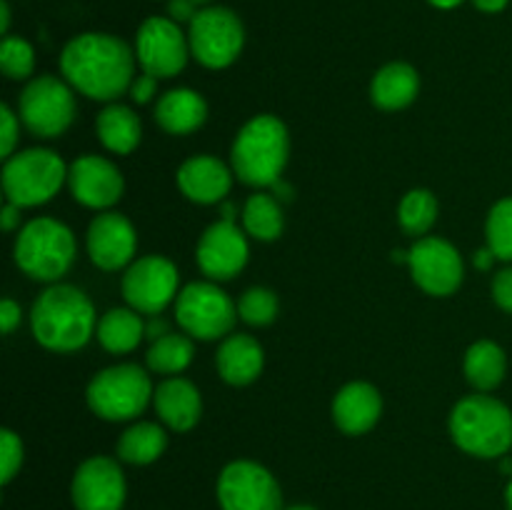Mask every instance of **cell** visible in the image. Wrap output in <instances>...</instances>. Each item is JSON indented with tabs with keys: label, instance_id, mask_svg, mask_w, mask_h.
<instances>
[{
	"label": "cell",
	"instance_id": "19",
	"mask_svg": "<svg viewBox=\"0 0 512 510\" xmlns=\"http://www.w3.org/2000/svg\"><path fill=\"white\" fill-rule=\"evenodd\" d=\"M233 175L225 163L213 155H193L178 168V188L198 205L223 203L233 188Z\"/></svg>",
	"mask_w": 512,
	"mask_h": 510
},
{
	"label": "cell",
	"instance_id": "29",
	"mask_svg": "<svg viewBox=\"0 0 512 510\" xmlns=\"http://www.w3.org/2000/svg\"><path fill=\"white\" fill-rule=\"evenodd\" d=\"M193 355L195 348L193 340H190L188 335L168 333L163 335V338L153 340L148 355H145V363H148V368L153 370V373L178 375L188 368Z\"/></svg>",
	"mask_w": 512,
	"mask_h": 510
},
{
	"label": "cell",
	"instance_id": "49",
	"mask_svg": "<svg viewBox=\"0 0 512 510\" xmlns=\"http://www.w3.org/2000/svg\"><path fill=\"white\" fill-rule=\"evenodd\" d=\"M193 3H195V5H208L210 0H193Z\"/></svg>",
	"mask_w": 512,
	"mask_h": 510
},
{
	"label": "cell",
	"instance_id": "42",
	"mask_svg": "<svg viewBox=\"0 0 512 510\" xmlns=\"http://www.w3.org/2000/svg\"><path fill=\"white\" fill-rule=\"evenodd\" d=\"M168 333H170L168 323H165V320H160V318H153L148 325H145V338H150V340H158V338H163V335H168Z\"/></svg>",
	"mask_w": 512,
	"mask_h": 510
},
{
	"label": "cell",
	"instance_id": "6",
	"mask_svg": "<svg viewBox=\"0 0 512 510\" xmlns=\"http://www.w3.org/2000/svg\"><path fill=\"white\" fill-rule=\"evenodd\" d=\"M65 180H68V168L63 158L48 148L13 153L3 165L5 198L20 208L48 203L63 188Z\"/></svg>",
	"mask_w": 512,
	"mask_h": 510
},
{
	"label": "cell",
	"instance_id": "4",
	"mask_svg": "<svg viewBox=\"0 0 512 510\" xmlns=\"http://www.w3.org/2000/svg\"><path fill=\"white\" fill-rule=\"evenodd\" d=\"M453 443L475 458H503L512 448V413L490 395H468L450 413Z\"/></svg>",
	"mask_w": 512,
	"mask_h": 510
},
{
	"label": "cell",
	"instance_id": "35",
	"mask_svg": "<svg viewBox=\"0 0 512 510\" xmlns=\"http://www.w3.org/2000/svg\"><path fill=\"white\" fill-rule=\"evenodd\" d=\"M23 465V440L13 430H0V483L8 485Z\"/></svg>",
	"mask_w": 512,
	"mask_h": 510
},
{
	"label": "cell",
	"instance_id": "23",
	"mask_svg": "<svg viewBox=\"0 0 512 510\" xmlns=\"http://www.w3.org/2000/svg\"><path fill=\"white\" fill-rule=\"evenodd\" d=\"M208 118V103L190 88L168 90L155 105V120L170 135H188Z\"/></svg>",
	"mask_w": 512,
	"mask_h": 510
},
{
	"label": "cell",
	"instance_id": "39",
	"mask_svg": "<svg viewBox=\"0 0 512 510\" xmlns=\"http://www.w3.org/2000/svg\"><path fill=\"white\" fill-rule=\"evenodd\" d=\"M200 5H195L193 0H170L168 3V15L170 20H175V23H190V20L198 15Z\"/></svg>",
	"mask_w": 512,
	"mask_h": 510
},
{
	"label": "cell",
	"instance_id": "27",
	"mask_svg": "<svg viewBox=\"0 0 512 510\" xmlns=\"http://www.w3.org/2000/svg\"><path fill=\"white\" fill-rule=\"evenodd\" d=\"M95 338L108 353H130L145 338V323L133 308H113L98 320Z\"/></svg>",
	"mask_w": 512,
	"mask_h": 510
},
{
	"label": "cell",
	"instance_id": "48",
	"mask_svg": "<svg viewBox=\"0 0 512 510\" xmlns=\"http://www.w3.org/2000/svg\"><path fill=\"white\" fill-rule=\"evenodd\" d=\"M285 510H315L313 505H293V508H285Z\"/></svg>",
	"mask_w": 512,
	"mask_h": 510
},
{
	"label": "cell",
	"instance_id": "24",
	"mask_svg": "<svg viewBox=\"0 0 512 510\" xmlns=\"http://www.w3.org/2000/svg\"><path fill=\"white\" fill-rule=\"evenodd\" d=\"M420 75L408 63H388L375 73L370 98L380 110H403L418 98Z\"/></svg>",
	"mask_w": 512,
	"mask_h": 510
},
{
	"label": "cell",
	"instance_id": "44",
	"mask_svg": "<svg viewBox=\"0 0 512 510\" xmlns=\"http://www.w3.org/2000/svg\"><path fill=\"white\" fill-rule=\"evenodd\" d=\"M510 0H473V5L483 13H500V10L508 8Z\"/></svg>",
	"mask_w": 512,
	"mask_h": 510
},
{
	"label": "cell",
	"instance_id": "46",
	"mask_svg": "<svg viewBox=\"0 0 512 510\" xmlns=\"http://www.w3.org/2000/svg\"><path fill=\"white\" fill-rule=\"evenodd\" d=\"M428 3L438 10H453V8H458L463 0H428Z\"/></svg>",
	"mask_w": 512,
	"mask_h": 510
},
{
	"label": "cell",
	"instance_id": "34",
	"mask_svg": "<svg viewBox=\"0 0 512 510\" xmlns=\"http://www.w3.org/2000/svg\"><path fill=\"white\" fill-rule=\"evenodd\" d=\"M238 315L248 325H270L278 315V298L268 288H248L238 300Z\"/></svg>",
	"mask_w": 512,
	"mask_h": 510
},
{
	"label": "cell",
	"instance_id": "18",
	"mask_svg": "<svg viewBox=\"0 0 512 510\" xmlns=\"http://www.w3.org/2000/svg\"><path fill=\"white\" fill-rule=\"evenodd\" d=\"M135 228L125 215L100 213L88 228V255L100 270H120L133 260Z\"/></svg>",
	"mask_w": 512,
	"mask_h": 510
},
{
	"label": "cell",
	"instance_id": "28",
	"mask_svg": "<svg viewBox=\"0 0 512 510\" xmlns=\"http://www.w3.org/2000/svg\"><path fill=\"white\" fill-rule=\"evenodd\" d=\"M168 435L158 423H135L120 435L118 455L123 463L150 465L165 453Z\"/></svg>",
	"mask_w": 512,
	"mask_h": 510
},
{
	"label": "cell",
	"instance_id": "1",
	"mask_svg": "<svg viewBox=\"0 0 512 510\" xmlns=\"http://www.w3.org/2000/svg\"><path fill=\"white\" fill-rule=\"evenodd\" d=\"M135 53L125 40L108 33L75 35L60 53V70L70 88L90 100L120 98L135 80Z\"/></svg>",
	"mask_w": 512,
	"mask_h": 510
},
{
	"label": "cell",
	"instance_id": "37",
	"mask_svg": "<svg viewBox=\"0 0 512 510\" xmlns=\"http://www.w3.org/2000/svg\"><path fill=\"white\" fill-rule=\"evenodd\" d=\"M493 300L498 308L512 315V268L500 270L493 278Z\"/></svg>",
	"mask_w": 512,
	"mask_h": 510
},
{
	"label": "cell",
	"instance_id": "26",
	"mask_svg": "<svg viewBox=\"0 0 512 510\" xmlns=\"http://www.w3.org/2000/svg\"><path fill=\"white\" fill-rule=\"evenodd\" d=\"M463 370L468 383L478 393H485V390H493L503 383L505 370H508V358H505V350L498 343H493V340H478L465 353Z\"/></svg>",
	"mask_w": 512,
	"mask_h": 510
},
{
	"label": "cell",
	"instance_id": "30",
	"mask_svg": "<svg viewBox=\"0 0 512 510\" xmlns=\"http://www.w3.org/2000/svg\"><path fill=\"white\" fill-rule=\"evenodd\" d=\"M283 210H280L278 200L273 195H265V193H255L250 195L248 203L243 208V228L245 233L253 235V238L270 240L280 238L283 233Z\"/></svg>",
	"mask_w": 512,
	"mask_h": 510
},
{
	"label": "cell",
	"instance_id": "20",
	"mask_svg": "<svg viewBox=\"0 0 512 510\" xmlns=\"http://www.w3.org/2000/svg\"><path fill=\"white\" fill-rule=\"evenodd\" d=\"M383 413V398L378 388L363 380L348 383L333 400V420L345 435H363L375 428Z\"/></svg>",
	"mask_w": 512,
	"mask_h": 510
},
{
	"label": "cell",
	"instance_id": "47",
	"mask_svg": "<svg viewBox=\"0 0 512 510\" xmlns=\"http://www.w3.org/2000/svg\"><path fill=\"white\" fill-rule=\"evenodd\" d=\"M505 503H508V508L512 510V478H510L508 488H505Z\"/></svg>",
	"mask_w": 512,
	"mask_h": 510
},
{
	"label": "cell",
	"instance_id": "40",
	"mask_svg": "<svg viewBox=\"0 0 512 510\" xmlns=\"http://www.w3.org/2000/svg\"><path fill=\"white\" fill-rule=\"evenodd\" d=\"M18 323H20V305L15 303V300L5 298L3 303H0V328H3L5 335H10L15 328H18Z\"/></svg>",
	"mask_w": 512,
	"mask_h": 510
},
{
	"label": "cell",
	"instance_id": "33",
	"mask_svg": "<svg viewBox=\"0 0 512 510\" xmlns=\"http://www.w3.org/2000/svg\"><path fill=\"white\" fill-rule=\"evenodd\" d=\"M0 68L10 80L30 78L35 70L33 45L18 35H5L0 45Z\"/></svg>",
	"mask_w": 512,
	"mask_h": 510
},
{
	"label": "cell",
	"instance_id": "9",
	"mask_svg": "<svg viewBox=\"0 0 512 510\" xmlns=\"http://www.w3.org/2000/svg\"><path fill=\"white\" fill-rule=\"evenodd\" d=\"M175 320L190 338L218 340L233 330L238 305L215 283H188L175 298Z\"/></svg>",
	"mask_w": 512,
	"mask_h": 510
},
{
	"label": "cell",
	"instance_id": "11",
	"mask_svg": "<svg viewBox=\"0 0 512 510\" xmlns=\"http://www.w3.org/2000/svg\"><path fill=\"white\" fill-rule=\"evenodd\" d=\"M218 503L223 510H280L283 490L265 465L233 460L218 478Z\"/></svg>",
	"mask_w": 512,
	"mask_h": 510
},
{
	"label": "cell",
	"instance_id": "2",
	"mask_svg": "<svg viewBox=\"0 0 512 510\" xmlns=\"http://www.w3.org/2000/svg\"><path fill=\"white\" fill-rule=\"evenodd\" d=\"M30 328L43 348L73 353L90 340L98 328L95 308L88 295L75 285L55 283L33 303Z\"/></svg>",
	"mask_w": 512,
	"mask_h": 510
},
{
	"label": "cell",
	"instance_id": "36",
	"mask_svg": "<svg viewBox=\"0 0 512 510\" xmlns=\"http://www.w3.org/2000/svg\"><path fill=\"white\" fill-rule=\"evenodd\" d=\"M18 133V118H15V113L8 105H3V108H0V155H3L5 160L13 155L15 143H18Z\"/></svg>",
	"mask_w": 512,
	"mask_h": 510
},
{
	"label": "cell",
	"instance_id": "41",
	"mask_svg": "<svg viewBox=\"0 0 512 510\" xmlns=\"http://www.w3.org/2000/svg\"><path fill=\"white\" fill-rule=\"evenodd\" d=\"M20 205L15 203H8L3 208V213H0V225H3L5 233H10V230H15L20 225Z\"/></svg>",
	"mask_w": 512,
	"mask_h": 510
},
{
	"label": "cell",
	"instance_id": "7",
	"mask_svg": "<svg viewBox=\"0 0 512 510\" xmlns=\"http://www.w3.org/2000/svg\"><path fill=\"white\" fill-rule=\"evenodd\" d=\"M153 393L150 375L140 365L123 363L95 373L85 398L98 418L120 423V420L138 418L153 400Z\"/></svg>",
	"mask_w": 512,
	"mask_h": 510
},
{
	"label": "cell",
	"instance_id": "12",
	"mask_svg": "<svg viewBox=\"0 0 512 510\" xmlns=\"http://www.w3.org/2000/svg\"><path fill=\"white\" fill-rule=\"evenodd\" d=\"M178 268L163 255H145L123 275V298L133 310L158 315L178 298Z\"/></svg>",
	"mask_w": 512,
	"mask_h": 510
},
{
	"label": "cell",
	"instance_id": "8",
	"mask_svg": "<svg viewBox=\"0 0 512 510\" xmlns=\"http://www.w3.org/2000/svg\"><path fill=\"white\" fill-rule=\"evenodd\" d=\"M190 55L210 70H223L238 60L245 45V28L238 15L223 5L200 8L190 20Z\"/></svg>",
	"mask_w": 512,
	"mask_h": 510
},
{
	"label": "cell",
	"instance_id": "31",
	"mask_svg": "<svg viewBox=\"0 0 512 510\" xmlns=\"http://www.w3.org/2000/svg\"><path fill=\"white\" fill-rule=\"evenodd\" d=\"M398 220L400 228L405 230L413 238H423L430 228L438 220V200L430 190L425 188H415L400 200L398 208Z\"/></svg>",
	"mask_w": 512,
	"mask_h": 510
},
{
	"label": "cell",
	"instance_id": "13",
	"mask_svg": "<svg viewBox=\"0 0 512 510\" xmlns=\"http://www.w3.org/2000/svg\"><path fill=\"white\" fill-rule=\"evenodd\" d=\"M190 55L188 35L170 18H148L135 35V58L143 73L155 78H173L185 68Z\"/></svg>",
	"mask_w": 512,
	"mask_h": 510
},
{
	"label": "cell",
	"instance_id": "14",
	"mask_svg": "<svg viewBox=\"0 0 512 510\" xmlns=\"http://www.w3.org/2000/svg\"><path fill=\"white\" fill-rule=\"evenodd\" d=\"M408 265L415 285L428 295H453L463 283V258L455 245L443 238H420L408 250Z\"/></svg>",
	"mask_w": 512,
	"mask_h": 510
},
{
	"label": "cell",
	"instance_id": "38",
	"mask_svg": "<svg viewBox=\"0 0 512 510\" xmlns=\"http://www.w3.org/2000/svg\"><path fill=\"white\" fill-rule=\"evenodd\" d=\"M155 90H158V78L155 75H148L143 73L140 78L133 80V85H130V95H133L135 103H150L155 95Z\"/></svg>",
	"mask_w": 512,
	"mask_h": 510
},
{
	"label": "cell",
	"instance_id": "5",
	"mask_svg": "<svg viewBox=\"0 0 512 510\" xmlns=\"http://www.w3.org/2000/svg\"><path fill=\"white\" fill-rule=\"evenodd\" d=\"M15 263L28 278L55 283L75 260V238L68 225L53 218H35L15 238Z\"/></svg>",
	"mask_w": 512,
	"mask_h": 510
},
{
	"label": "cell",
	"instance_id": "21",
	"mask_svg": "<svg viewBox=\"0 0 512 510\" xmlns=\"http://www.w3.org/2000/svg\"><path fill=\"white\" fill-rule=\"evenodd\" d=\"M153 405L158 410L160 420L170 430H193L198 425L200 413H203V400H200L198 388L185 378H168L155 388Z\"/></svg>",
	"mask_w": 512,
	"mask_h": 510
},
{
	"label": "cell",
	"instance_id": "45",
	"mask_svg": "<svg viewBox=\"0 0 512 510\" xmlns=\"http://www.w3.org/2000/svg\"><path fill=\"white\" fill-rule=\"evenodd\" d=\"M8 28H10V5L3 0V3H0V33L8 35Z\"/></svg>",
	"mask_w": 512,
	"mask_h": 510
},
{
	"label": "cell",
	"instance_id": "32",
	"mask_svg": "<svg viewBox=\"0 0 512 510\" xmlns=\"http://www.w3.org/2000/svg\"><path fill=\"white\" fill-rule=\"evenodd\" d=\"M488 248L498 255V260L512 263V198H503L490 208L485 223Z\"/></svg>",
	"mask_w": 512,
	"mask_h": 510
},
{
	"label": "cell",
	"instance_id": "22",
	"mask_svg": "<svg viewBox=\"0 0 512 510\" xmlns=\"http://www.w3.org/2000/svg\"><path fill=\"white\" fill-rule=\"evenodd\" d=\"M215 365L225 383L230 385H248L263 373L265 353L263 345L245 333H233L220 343Z\"/></svg>",
	"mask_w": 512,
	"mask_h": 510
},
{
	"label": "cell",
	"instance_id": "25",
	"mask_svg": "<svg viewBox=\"0 0 512 510\" xmlns=\"http://www.w3.org/2000/svg\"><path fill=\"white\" fill-rule=\"evenodd\" d=\"M95 130H98L100 143L110 153L118 155L133 153L140 143V135H143V125H140L135 110L120 103H113L105 110H100L98 120H95Z\"/></svg>",
	"mask_w": 512,
	"mask_h": 510
},
{
	"label": "cell",
	"instance_id": "15",
	"mask_svg": "<svg viewBox=\"0 0 512 510\" xmlns=\"http://www.w3.org/2000/svg\"><path fill=\"white\" fill-rule=\"evenodd\" d=\"M125 473L118 460L95 455L78 465L70 485L75 510H123Z\"/></svg>",
	"mask_w": 512,
	"mask_h": 510
},
{
	"label": "cell",
	"instance_id": "10",
	"mask_svg": "<svg viewBox=\"0 0 512 510\" xmlns=\"http://www.w3.org/2000/svg\"><path fill=\"white\" fill-rule=\"evenodd\" d=\"M18 113L25 128L38 138H58L73 125L75 95L70 83L55 75L33 78L20 93Z\"/></svg>",
	"mask_w": 512,
	"mask_h": 510
},
{
	"label": "cell",
	"instance_id": "43",
	"mask_svg": "<svg viewBox=\"0 0 512 510\" xmlns=\"http://www.w3.org/2000/svg\"><path fill=\"white\" fill-rule=\"evenodd\" d=\"M495 260H498V255H495L490 248H483V250H478V253H475L473 263H475V268L490 270V268H493Z\"/></svg>",
	"mask_w": 512,
	"mask_h": 510
},
{
	"label": "cell",
	"instance_id": "3",
	"mask_svg": "<svg viewBox=\"0 0 512 510\" xmlns=\"http://www.w3.org/2000/svg\"><path fill=\"white\" fill-rule=\"evenodd\" d=\"M290 138L283 120L275 115H255L235 135L230 163L233 173L253 188L275 185L288 165Z\"/></svg>",
	"mask_w": 512,
	"mask_h": 510
},
{
	"label": "cell",
	"instance_id": "16",
	"mask_svg": "<svg viewBox=\"0 0 512 510\" xmlns=\"http://www.w3.org/2000/svg\"><path fill=\"white\" fill-rule=\"evenodd\" d=\"M248 238L235 220H218L200 235L195 260L210 280H230L248 263Z\"/></svg>",
	"mask_w": 512,
	"mask_h": 510
},
{
	"label": "cell",
	"instance_id": "17",
	"mask_svg": "<svg viewBox=\"0 0 512 510\" xmlns=\"http://www.w3.org/2000/svg\"><path fill=\"white\" fill-rule=\"evenodd\" d=\"M70 193L85 208L103 210L123 198L125 180L110 160L100 155H80L68 168Z\"/></svg>",
	"mask_w": 512,
	"mask_h": 510
}]
</instances>
